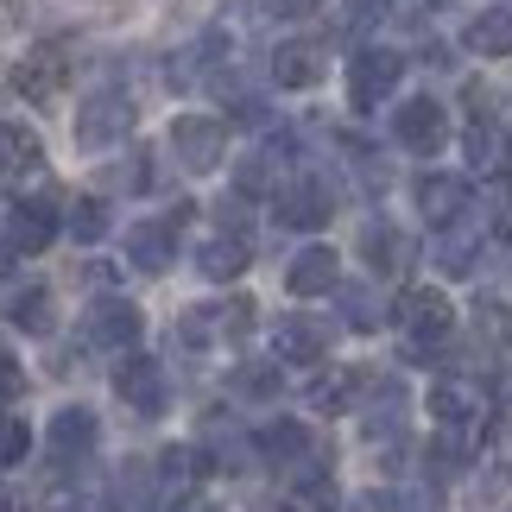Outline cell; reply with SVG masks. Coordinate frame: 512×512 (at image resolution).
I'll list each match as a JSON object with an SVG mask.
<instances>
[{
	"instance_id": "1",
	"label": "cell",
	"mask_w": 512,
	"mask_h": 512,
	"mask_svg": "<svg viewBox=\"0 0 512 512\" xmlns=\"http://www.w3.org/2000/svg\"><path fill=\"white\" fill-rule=\"evenodd\" d=\"M392 323L405 329V354H411V361H430V354L449 348L456 304H449L437 285H411V291H399V304H392Z\"/></svg>"
},
{
	"instance_id": "2",
	"label": "cell",
	"mask_w": 512,
	"mask_h": 512,
	"mask_svg": "<svg viewBox=\"0 0 512 512\" xmlns=\"http://www.w3.org/2000/svg\"><path fill=\"white\" fill-rule=\"evenodd\" d=\"M329 209H336V184L317 171H291L279 190H272V222L291 228V234H310L329 222Z\"/></svg>"
},
{
	"instance_id": "3",
	"label": "cell",
	"mask_w": 512,
	"mask_h": 512,
	"mask_svg": "<svg viewBox=\"0 0 512 512\" xmlns=\"http://www.w3.org/2000/svg\"><path fill=\"white\" fill-rule=\"evenodd\" d=\"M430 424H437L443 437L475 443L487 430V392L475 380H462V373H443V380L430 386Z\"/></svg>"
},
{
	"instance_id": "4",
	"label": "cell",
	"mask_w": 512,
	"mask_h": 512,
	"mask_svg": "<svg viewBox=\"0 0 512 512\" xmlns=\"http://www.w3.org/2000/svg\"><path fill=\"white\" fill-rule=\"evenodd\" d=\"M127 133H133V102L121 89H95V95L76 102V121H70L76 152H102L114 140H127Z\"/></svg>"
},
{
	"instance_id": "5",
	"label": "cell",
	"mask_w": 512,
	"mask_h": 512,
	"mask_svg": "<svg viewBox=\"0 0 512 512\" xmlns=\"http://www.w3.org/2000/svg\"><path fill=\"white\" fill-rule=\"evenodd\" d=\"M83 336L89 348H108V354H140V336H146V310L121 298V291H102L83 317Z\"/></svg>"
},
{
	"instance_id": "6",
	"label": "cell",
	"mask_w": 512,
	"mask_h": 512,
	"mask_svg": "<svg viewBox=\"0 0 512 512\" xmlns=\"http://www.w3.org/2000/svg\"><path fill=\"white\" fill-rule=\"evenodd\" d=\"M171 152H177V171L209 177L228 159V121H215V114H177L171 121Z\"/></svg>"
},
{
	"instance_id": "7",
	"label": "cell",
	"mask_w": 512,
	"mask_h": 512,
	"mask_svg": "<svg viewBox=\"0 0 512 512\" xmlns=\"http://www.w3.org/2000/svg\"><path fill=\"white\" fill-rule=\"evenodd\" d=\"M399 76H405V51L361 45V51H354V64H348V102H354V114H373L392 89H399Z\"/></svg>"
},
{
	"instance_id": "8",
	"label": "cell",
	"mask_w": 512,
	"mask_h": 512,
	"mask_svg": "<svg viewBox=\"0 0 512 512\" xmlns=\"http://www.w3.org/2000/svg\"><path fill=\"white\" fill-rule=\"evenodd\" d=\"M392 140L405 152H418V159H437L449 146V114H443L437 95H411V102L392 108Z\"/></svg>"
},
{
	"instance_id": "9",
	"label": "cell",
	"mask_w": 512,
	"mask_h": 512,
	"mask_svg": "<svg viewBox=\"0 0 512 512\" xmlns=\"http://www.w3.org/2000/svg\"><path fill=\"white\" fill-rule=\"evenodd\" d=\"M114 392H121V405L140 411V418H165L171 411V380H165V367L152 361V354H121Z\"/></svg>"
},
{
	"instance_id": "10",
	"label": "cell",
	"mask_w": 512,
	"mask_h": 512,
	"mask_svg": "<svg viewBox=\"0 0 512 512\" xmlns=\"http://www.w3.org/2000/svg\"><path fill=\"white\" fill-rule=\"evenodd\" d=\"M329 354V323L310 317V310H291V317L272 323V361L285 367H317Z\"/></svg>"
},
{
	"instance_id": "11",
	"label": "cell",
	"mask_w": 512,
	"mask_h": 512,
	"mask_svg": "<svg viewBox=\"0 0 512 512\" xmlns=\"http://www.w3.org/2000/svg\"><path fill=\"white\" fill-rule=\"evenodd\" d=\"M184 222H190V203H177L171 215H159V222H133L127 228V260L159 279V272L171 266V253H177V228Z\"/></svg>"
},
{
	"instance_id": "12",
	"label": "cell",
	"mask_w": 512,
	"mask_h": 512,
	"mask_svg": "<svg viewBox=\"0 0 512 512\" xmlns=\"http://www.w3.org/2000/svg\"><path fill=\"white\" fill-rule=\"evenodd\" d=\"M323 70H329V51L317 38H285V45H272V64H266V76L279 89H317Z\"/></svg>"
},
{
	"instance_id": "13",
	"label": "cell",
	"mask_w": 512,
	"mask_h": 512,
	"mask_svg": "<svg viewBox=\"0 0 512 512\" xmlns=\"http://www.w3.org/2000/svg\"><path fill=\"white\" fill-rule=\"evenodd\" d=\"M45 443H51L57 462H89L95 443H102V418H95L89 405H64V411L45 424Z\"/></svg>"
},
{
	"instance_id": "14",
	"label": "cell",
	"mask_w": 512,
	"mask_h": 512,
	"mask_svg": "<svg viewBox=\"0 0 512 512\" xmlns=\"http://www.w3.org/2000/svg\"><path fill=\"white\" fill-rule=\"evenodd\" d=\"M51 241H57V209L45 196H19L7 209V247L13 253H45Z\"/></svg>"
},
{
	"instance_id": "15",
	"label": "cell",
	"mask_w": 512,
	"mask_h": 512,
	"mask_svg": "<svg viewBox=\"0 0 512 512\" xmlns=\"http://www.w3.org/2000/svg\"><path fill=\"white\" fill-rule=\"evenodd\" d=\"M285 285L298 291V298H329V291H342V260H336V247H304V253H291V266H285Z\"/></svg>"
},
{
	"instance_id": "16",
	"label": "cell",
	"mask_w": 512,
	"mask_h": 512,
	"mask_svg": "<svg viewBox=\"0 0 512 512\" xmlns=\"http://www.w3.org/2000/svg\"><path fill=\"white\" fill-rule=\"evenodd\" d=\"M418 215L430 228H449V222H462L468 215V184L456 171H424L418 177Z\"/></svg>"
},
{
	"instance_id": "17",
	"label": "cell",
	"mask_w": 512,
	"mask_h": 512,
	"mask_svg": "<svg viewBox=\"0 0 512 512\" xmlns=\"http://www.w3.org/2000/svg\"><path fill=\"white\" fill-rule=\"evenodd\" d=\"M253 449H260V462H272V468H298V462L317 456V443H310V430H304L298 418L260 424V430H253Z\"/></svg>"
},
{
	"instance_id": "18",
	"label": "cell",
	"mask_w": 512,
	"mask_h": 512,
	"mask_svg": "<svg viewBox=\"0 0 512 512\" xmlns=\"http://www.w3.org/2000/svg\"><path fill=\"white\" fill-rule=\"evenodd\" d=\"M247 266H253V241H247V234H209V241L196 247V272H203L209 285H234Z\"/></svg>"
},
{
	"instance_id": "19",
	"label": "cell",
	"mask_w": 512,
	"mask_h": 512,
	"mask_svg": "<svg viewBox=\"0 0 512 512\" xmlns=\"http://www.w3.org/2000/svg\"><path fill=\"white\" fill-rule=\"evenodd\" d=\"M361 386H373V373L367 367H329L323 380H310V411H323V418H342V411L361 405Z\"/></svg>"
},
{
	"instance_id": "20",
	"label": "cell",
	"mask_w": 512,
	"mask_h": 512,
	"mask_svg": "<svg viewBox=\"0 0 512 512\" xmlns=\"http://www.w3.org/2000/svg\"><path fill=\"white\" fill-rule=\"evenodd\" d=\"M361 260H367L373 272H411L418 247H411V234H405V228H392V222H367V228H361Z\"/></svg>"
},
{
	"instance_id": "21",
	"label": "cell",
	"mask_w": 512,
	"mask_h": 512,
	"mask_svg": "<svg viewBox=\"0 0 512 512\" xmlns=\"http://www.w3.org/2000/svg\"><path fill=\"white\" fill-rule=\"evenodd\" d=\"M45 171V140L26 121H0V177H38Z\"/></svg>"
},
{
	"instance_id": "22",
	"label": "cell",
	"mask_w": 512,
	"mask_h": 512,
	"mask_svg": "<svg viewBox=\"0 0 512 512\" xmlns=\"http://www.w3.org/2000/svg\"><path fill=\"white\" fill-rule=\"evenodd\" d=\"M475 260H481V228L468 222H449V228H437V266L449 272V279H468L475 272Z\"/></svg>"
},
{
	"instance_id": "23",
	"label": "cell",
	"mask_w": 512,
	"mask_h": 512,
	"mask_svg": "<svg viewBox=\"0 0 512 512\" xmlns=\"http://www.w3.org/2000/svg\"><path fill=\"white\" fill-rule=\"evenodd\" d=\"M468 171H481V177H500V184H506V165H512V140H506V133L494 127V121H475V127H468Z\"/></svg>"
},
{
	"instance_id": "24",
	"label": "cell",
	"mask_w": 512,
	"mask_h": 512,
	"mask_svg": "<svg viewBox=\"0 0 512 512\" xmlns=\"http://www.w3.org/2000/svg\"><path fill=\"white\" fill-rule=\"evenodd\" d=\"M462 45L475 57H512V7H487L462 26Z\"/></svg>"
},
{
	"instance_id": "25",
	"label": "cell",
	"mask_w": 512,
	"mask_h": 512,
	"mask_svg": "<svg viewBox=\"0 0 512 512\" xmlns=\"http://www.w3.org/2000/svg\"><path fill=\"white\" fill-rule=\"evenodd\" d=\"M361 418H367V437L373 443L399 437V430H405V386L399 380H380V386L367 392V411H361Z\"/></svg>"
},
{
	"instance_id": "26",
	"label": "cell",
	"mask_w": 512,
	"mask_h": 512,
	"mask_svg": "<svg viewBox=\"0 0 512 512\" xmlns=\"http://www.w3.org/2000/svg\"><path fill=\"white\" fill-rule=\"evenodd\" d=\"M7 323L26 329V336H51V323H57L51 291H45V285H19L13 298H7Z\"/></svg>"
},
{
	"instance_id": "27",
	"label": "cell",
	"mask_w": 512,
	"mask_h": 512,
	"mask_svg": "<svg viewBox=\"0 0 512 512\" xmlns=\"http://www.w3.org/2000/svg\"><path fill=\"white\" fill-rule=\"evenodd\" d=\"M57 83H64V45H38L26 64H19V89H26L32 102H45V95H57Z\"/></svg>"
},
{
	"instance_id": "28",
	"label": "cell",
	"mask_w": 512,
	"mask_h": 512,
	"mask_svg": "<svg viewBox=\"0 0 512 512\" xmlns=\"http://www.w3.org/2000/svg\"><path fill=\"white\" fill-rule=\"evenodd\" d=\"M468 512H512V462H487L468 481Z\"/></svg>"
},
{
	"instance_id": "29",
	"label": "cell",
	"mask_w": 512,
	"mask_h": 512,
	"mask_svg": "<svg viewBox=\"0 0 512 512\" xmlns=\"http://www.w3.org/2000/svg\"><path fill=\"white\" fill-rule=\"evenodd\" d=\"M64 228L76 234V247H95V241H108V228H114V209H108V196H76L70 215H64Z\"/></svg>"
},
{
	"instance_id": "30",
	"label": "cell",
	"mask_w": 512,
	"mask_h": 512,
	"mask_svg": "<svg viewBox=\"0 0 512 512\" xmlns=\"http://www.w3.org/2000/svg\"><path fill=\"white\" fill-rule=\"evenodd\" d=\"M222 342V317H215V304H190L184 317H177V348H190V354H203Z\"/></svg>"
},
{
	"instance_id": "31",
	"label": "cell",
	"mask_w": 512,
	"mask_h": 512,
	"mask_svg": "<svg viewBox=\"0 0 512 512\" xmlns=\"http://www.w3.org/2000/svg\"><path fill=\"white\" fill-rule=\"evenodd\" d=\"M279 367L285 361H241V367H234V392H241V399H279V392H285Z\"/></svg>"
},
{
	"instance_id": "32",
	"label": "cell",
	"mask_w": 512,
	"mask_h": 512,
	"mask_svg": "<svg viewBox=\"0 0 512 512\" xmlns=\"http://www.w3.org/2000/svg\"><path fill=\"white\" fill-rule=\"evenodd\" d=\"M437 487H380L367 494V512H437Z\"/></svg>"
},
{
	"instance_id": "33",
	"label": "cell",
	"mask_w": 512,
	"mask_h": 512,
	"mask_svg": "<svg viewBox=\"0 0 512 512\" xmlns=\"http://www.w3.org/2000/svg\"><path fill=\"white\" fill-rule=\"evenodd\" d=\"M342 323L348 329H380V298H373V285H342Z\"/></svg>"
},
{
	"instance_id": "34",
	"label": "cell",
	"mask_w": 512,
	"mask_h": 512,
	"mask_svg": "<svg viewBox=\"0 0 512 512\" xmlns=\"http://www.w3.org/2000/svg\"><path fill=\"white\" fill-rule=\"evenodd\" d=\"M475 323H481V336L494 342V348H512V304L481 298V304H475Z\"/></svg>"
},
{
	"instance_id": "35",
	"label": "cell",
	"mask_w": 512,
	"mask_h": 512,
	"mask_svg": "<svg viewBox=\"0 0 512 512\" xmlns=\"http://www.w3.org/2000/svg\"><path fill=\"white\" fill-rule=\"evenodd\" d=\"M114 184H127L133 196H146L152 184H159V171H152V152L140 146V152H133V159H127V165H114Z\"/></svg>"
},
{
	"instance_id": "36",
	"label": "cell",
	"mask_w": 512,
	"mask_h": 512,
	"mask_svg": "<svg viewBox=\"0 0 512 512\" xmlns=\"http://www.w3.org/2000/svg\"><path fill=\"white\" fill-rule=\"evenodd\" d=\"M26 424L13 418V411H0V468H13V462H26Z\"/></svg>"
},
{
	"instance_id": "37",
	"label": "cell",
	"mask_w": 512,
	"mask_h": 512,
	"mask_svg": "<svg viewBox=\"0 0 512 512\" xmlns=\"http://www.w3.org/2000/svg\"><path fill=\"white\" fill-rule=\"evenodd\" d=\"M215 317H222V342H241L247 329H253V304L247 298H228V304H215Z\"/></svg>"
},
{
	"instance_id": "38",
	"label": "cell",
	"mask_w": 512,
	"mask_h": 512,
	"mask_svg": "<svg viewBox=\"0 0 512 512\" xmlns=\"http://www.w3.org/2000/svg\"><path fill=\"white\" fill-rule=\"evenodd\" d=\"M19 392H26V373H19V361H13L7 348H0V405L19 399Z\"/></svg>"
},
{
	"instance_id": "39",
	"label": "cell",
	"mask_w": 512,
	"mask_h": 512,
	"mask_svg": "<svg viewBox=\"0 0 512 512\" xmlns=\"http://www.w3.org/2000/svg\"><path fill=\"white\" fill-rule=\"evenodd\" d=\"M51 512H108V500H95V494H64Z\"/></svg>"
},
{
	"instance_id": "40",
	"label": "cell",
	"mask_w": 512,
	"mask_h": 512,
	"mask_svg": "<svg viewBox=\"0 0 512 512\" xmlns=\"http://www.w3.org/2000/svg\"><path fill=\"white\" fill-rule=\"evenodd\" d=\"M13 260H19V253H13L7 241H0V285H7V279H13Z\"/></svg>"
},
{
	"instance_id": "41",
	"label": "cell",
	"mask_w": 512,
	"mask_h": 512,
	"mask_svg": "<svg viewBox=\"0 0 512 512\" xmlns=\"http://www.w3.org/2000/svg\"><path fill=\"white\" fill-rule=\"evenodd\" d=\"M279 7H285V13H317L323 0H279Z\"/></svg>"
},
{
	"instance_id": "42",
	"label": "cell",
	"mask_w": 512,
	"mask_h": 512,
	"mask_svg": "<svg viewBox=\"0 0 512 512\" xmlns=\"http://www.w3.org/2000/svg\"><path fill=\"white\" fill-rule=\"evenodd\" d=\"M253 512H298V500H260Z\"/></svg>"
},
{
	"instance_id": "43",
	"label": "cell",
	"mask_w": 512,
	"mask_h": 512,
	"mask_svg": "<svg viewBox=\"0 0 512 512\" xmlns=\"http://www.w3.org/2000/svg\"><path fill=\"white\" fill-rule=\"evenodd\" d=\"M177 512H222V506H215V500H184Z\"/></svg>"
},
{
	"instance_id": "44",
	"label": "cell",
	"mask_w": 512,
	"mask_h": 512,
	"mask_svg": "<svg viewBox=\"0 0 512 512\" xmlns=\"http://www.w3.org/2000/svg\"><path fill=\"white\" fill-rule=\"evenodd\" d=\"M500 241H506V247H512V215H506V222H500Z\"/></svg>"
},
{
	"instance_id": "45",
	"label": "cell",
	"mask_w": 512,
	"mask_h": 512,
	"mask_svg": "<svg viewBox=\"0 0 512 512\" xmlns=\"http://www.w3.org/2000/svg\"><path fill=\"white\" fill-rule=\"evenodd\" d=\"M0 512H13V494H7V487H0Z\"/></svg>"
}]
</instances>
